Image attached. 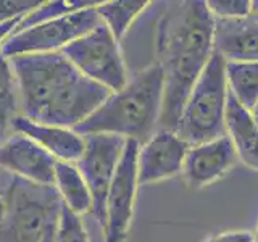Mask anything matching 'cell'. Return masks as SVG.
<instances>
[{
    "label": "cell",
    "mask_w": 258,
    "mask_h": 242,
    "mask_svg": "<svg viewBox=\"0 0 258 242\" xmlns=\"http://www.w3.org/2000/svg\"><path fill=\"white\" fill-rule=\"evenodd\" d=\"M12 133L29 137L58 161H67V163L76 165L86 147L84 136L78 134L75 129L36 123L23 115H18L13 119Z\"/></svg>",
    "instance_id": "obj_13"
},
{
    "label": "cell",
    "mask_w": 258,
    "mask_h": 242,
    "mask_svg": "<svg viewBox=\"0 0 258 242\" xmlns=\"http://www.w3.org/2000/svg\"><path fill=\"white\" fill-rule=\"evenodd\" d=\"M215 18L207 2H168L157 24V63L165 78L158 129L174 131L194 84L215 53Z\"/></svg>",
    "instance_id": "obj_1"
},
{
    "label": "cell",
    "mask_w": 258,
    "mask_h": 242,
    "mask_svg": "<svg viewBox=\"0 0 258 242\" xmlns=\"http://www.w3.org/2000/svg\"><path fill=\"white\" fill-rule=\"evenodd\" d=\"M226 134L229 136L237 158L258 171V128L250 111L237 103L229 92L226 105Z\"/></svg>",
    "instance_id": "obj_15"
},
{
    "label": "cell",
    "mask_w": 258,
    "mask_h": 242,
    "mask_svg": "<svg viewBox=\"0 0 258 242\" xmlns=\"http://www.w3.org/2000/svg\"><path fill=\"white\" fill-rule=\"evenodd\" d=\"M248 111H250V116H252V119H253V123H255L256 128H258V102H256Z\"/></svg>",
    "instance_id": "obj_26"
},
{
    "label": "cell",
    "mask_w": 258,
    "mask_h": 242,
    "mask_svg": "<svg viewBox=\"0 0 258 242\" xmlns=\"http://www.w3.org/2000/svg\"><path fill=\"white\" fill-rule=\"evenodd\" d=\"M84 142L86 147L76 166L91 191V213L102 226L105 220V200L123 157L126 139L111 134H86Z\"/></svg>",
    "instance_id": "obj_8"
},
{
    "label": "cell",
    "mask_w": 258,
    "mask_h": 242,
    "mask_svg": "<svg viewBox=\"0 0 258 242\" xmlns=\"http://www.w3.org/2000/svg\"><path fill=\"white\" fill-rule=\"evenodd\" d=\"M53 242H91L83 218L73 213L64 205L61 207L58 223H56Z\"/></svg>",
    "instance_id": "obj_21"
},
{
    "label": "cell",
    "mask_w": 258,
    "mask_h": 242,
    "mask_svg": "<svg viewBox=\"0 0 258 242\" xmlns=\"http://www.w3.org/2000/svg\"><path fill=\"white\" fill-rule=\"evenodd\" d=\"M165 78L161 67L153 62L110 97L91 116L75 128L81 136L111 134L126 141L145 142L158 129L163 105Z\"/></svg>",
    "instance_id": "obj_3"
},
{
    "label": "cell",
    "mask_w": 258,
    "mask_h": 242,
    "mask_svg": "<svg viewBox=\"0 0 258 242\" xmlns=\"http://www.w3.org/2000/svg\"><path fill=\"white\" fill-rule=\"evenodd\" d=\"M252 15H258V0H252Z\"/></svg>",
    "instance_id": "obj_27"
},
{
    "label": "cell",
    "mask_w": 258,
    "mask_h": 242,
    "mask_svg": "<svg viewBox=\"0 0 258 242\" xmlns=\"http://www.w3.org/2000/svg\"><path fill=\"white\" fill-rule=\"evenodd\" d=\"M18 115H21L18 81L10 58L0 52V144L12 134V123Z\"/></svg>",
    "instance_id": "obj_17"
},
{
    "label": "cell",
    "mask_w": 258,
    "mask_h": 242,
    "mask_svg": "<svg viewBox=\"0 0 258 242\" xmlns=\"http://www.w3.org/2000/svg\"><path fill=\"white\" fill-rule=\"evenodd\" d=\"M55 189L63 205L73 213L83 216L92 210V196L83 174L75 163L56 161L55 166Z\"/></svg>",
    "instance_id": "obj_16"
},
{
    "label": "cell",
    "mask_w": 258,
    "mask_h": 242,
    "mask_svg": "<svg viewBox=\"0 0 258 242\" xmlns=\"http://www.w3.org/2000/svg\"><path fill=\"white\" fill-rule=\"evenodd\" d=\"M61 53L86 78L111 92H116L127 84L129 76L119 40H116L103 23L67 45Z\"/></svg>",
    "instance_id": "obj_6"
},
{
    "label": "cell",
    "mask_w": 258,
    "mask_h": 242,
    "mask_svg": "<svg viewBox=\"0 0 258 242\" xmlns=\"http://www.w3.org/2000/svg\"><path fill=\"white\" fill-rule=\"evenodd\" d=\"M18 81L21 115L36 123L75 129L111 91L86 78L61 52L10 58Z\"/></svg>",
    "instance_id": "obj_2"
},
{
    "label": "cell",
    "mask_w": 258,
    "mask_h": 242,
    "mask_svg": "<svg viewBox=\"0 0 258 242\" xmlns=\"http://www.w3.org/2000/svg\"><path fill=\"white\" fill-rule=\"evenodd\" d=\"M253 239H255V242H258V224H256V229H255V234H253Z\"/></svg>",
    "instance_id": "obj_30"
},
{
    "label": "cell",
    "mask_w": 258,
    "mask_h": 242,
    "mask_svg": "<svg viewBox=\"0 0 258 242\" xmlns=\"http://www.w3.org/2000/svg\"><path fill=\"white\" fill-rule=\"evenodd\" d=\"M226 105V60L215 52L187 95L174 129L176 134L189 147L224 136Z\"/></svg>",
    "instance_id": "obj_5"
},
{
    "label": "cell",
    "mask_w": 258,
    "mask_h": 242,
    "mask_svg": "<svg viewBox=\"0 0 258 242\" xmlns=\"http://www.w3.org/2000/svg\"><path fill=\"white\" fill-rule=\"evenodd\" d=\"M213 47L226 62H258V18L215 20Z\"/></svg>",
    "instance_id": "obj_14"
},
{
    "label": "cell",
    "mask_w": 258,
    "mask_h": 242,
    "mask_svg": "<svg viewBox=\"0 0 258 242\" xmlns=\"http://www.w3.org/2000/svg\"><path fill=\"white\" fill-rule=\"evenodd\" d=\"M207 8L215 20H239L252 15V0H208Z\"/></svg>",
    "instance_id": "obj_22"
},
{
    "label": "cell",
    "mask_w": 258,
    "mask_h": 242,
    "mask_svg": "<svg viewBox=\"0 0 258 242\" xmlns=\"http://www.w3.org/2000/svg\"><path fill=\"white\" fill-rule=\"evenodd\" d=\"M205 242H255L253 234L248 231H228L208 237Z\"/></svg>",
    "instance_id": "obj_24"
},
{
    "label": "cell",
    "mask_w": 258,
    "mask_h": 242,
    "mask_svg": "<svg viewBox=\"0 0 258 242\" xmlns=\"http://www.w3.org/2000/svg\"><path fill=\"white\" fill-rule=\"evenodd\" d=\"M253 16H256V18H258V15H253Z\"/></svg>",
    "instance_id": "obj_31"
},
{
    "label": "cell",
    "mask_w": 258,
    "mask_h": 242,
    "mask_svg": "<svg viewBox=\"0 0 258 242\" xmlns=\"http://www.w3.org/2000/svg\"><path fill=\"white\" fill-rule=\"evenodd\" d=\"M95 7L83 8L61 18L10 34L0 44V52L8 58L18 55L61 52L67 45L102 24Z\"/></svg>",
    "instance_id": "obj_7"
},
{
    "label": "cell",
    "mask_w": 258,
    "mask_h": 242,
    "mask_svg": "<svg viewBox=\"0 0 258 242\" xmlns=\"http://www.w3.org/2000/svg\"><path fill=\"white\" fill-rule=\"evenodd\" d=\"M237 153L228 134L189 147L182 176L189 189H204L228 174L237 163Z\"/></svg>",
    "instance_id": "obj_12"
},
{
    "label": "cell",
    "mask_w": 258,
    "mask_h": 242,
    "mask_svg": "<svg viewBox=\"0 0 258 242\" xmlns=\"http://www.w3.org/2000/svg\"><path fill=\"white\" fill-rule=\"evenodd\" d=\"M189 145L176 131L157 129L137 152V181L147 186L174 177L182 173Z\"/></svg>",
    "instance_id": "obj_10"
},
{
    "label": "cell",
    "mask_w": 258,
    "mask_h": 242,
    "mask_svg": "<svg viewBox=\"0 0 258 242\" xmlns=\"http://www.w3.org/2000/svg\"><path fill=\"white\" fill-rule=\"evenodd\" d=\"M56 161L53 155L23 134L12 133L0 144V168L24 181L53 186Z\"/></svg>",
    "instance_id": "obj_11"
},
{
    "label": "cell",
    "mask_w": 258,
    "mask_h": 242,
    "mask_svg": "<svg viewBox=\"0 0 258 242\" xmlns=\"http://www.w3.org/2000/svg\"><path fill=\"white\" fill-rule=\"evenodd\" d=\"M20 21H21V18H16V20H10L4 24H0V44H2L4 40L12 34V32L15 31V28L18 26Z\"/></svg>",
    "instance_id": "obj_25"
},
{
    "label": "cell",
    "mask_w": 258,
    "mask_h": 242,
    "mask_svg": "<svg viewBox=\"0 0 258 242\" xmlns=\"http://www.w3.org/2000/svg\"><path fill=\"white\" fill-rule=\"evenodd\" d=\"M0 242H42L55 231L63 202L55 186H40L12 176L4 192Z\"/></svg>",
    "instance_id": "obj_4"
},
{
    "label": "cell",
    "mask_w": 258,
    "mask_h": 242,
    "mask_svg": "<svg viewBox=\"0 0 258 242\" xmlns=\"http://www.w3.org/2000/svg\"><path fill=\"white\" fill-rule=\"evenodd\" d=\"M53 236H55V231H52L50 234H47V237L42 242H53Z\"/></svg>",
    "instance_id": "obj_28"
},
{
    "label": "cell",
    "mask_w": 258,
    "mask_h": 242,
    "mask_svg": "<svg viewBox=\"0 0 258 242\" xmlns=\"http://www.w3.org/2000/svg\"><path fill=\"white\" fill-rule=\"evenodd\" d=\"M228 92L245 110L258 102V62H226Z\"/></svg>",
    "instance_id": "obj_18"
},
{
    "label": "cell",
    "mask_w": 258,
    "mask_h": 242,
    "mask_svg": "<svg viewBox=\"0 0 258 242\" xmlns=\"http://www.w3.org/2000/svg\"><path fill=\"white\" fill-rule=\"evenodd\" d=\"M149 5L150 2L147 0H111V2H99L95 8L102 23L110 29L116 40H121L134 20Z\"/></svg>",
    "instance_id": "obj_19"
},
{
    "label": "cell",
    "mask_w": 258,
    "mask_h": 242,
    "mask_svg": "<svg viewBox=\"0 0 258 242\" xmlns=\"http://www.w3.org/2000/svg\"><path fill=\"white\" fill-rule=\"evenodd\" d=\"M97 4L99 2H91V0H50V2H40L39 7H36L32 12L23 16L12 34L31 29L47 21L61 18V16L83 10V8L95 7Z\"/></svg>",
    "instance_id": "obj_20"
},
{
    "label": "cell",
    "mask_w": 258,
    "mask_h": 242,
    "mask_svg": "<svg viewBox=\"0 0 258 242\" xmlns=\"http://www.w3.org/2000/svg\"><path fill=\"white\" fill-rule=\"evenodd\" d=\"M139 142L126 141L116 174L105 200V220L102 224L105 242H126L131 231L137 189V152Z\"/></svg>",
    "instance_id": "obj_9"
},
{
    "label": "cell",
    "mask_w": 258,
    "mask_h": 242,
    "mask_svg": "<svg viewBox=\"0 0 258 242\" xmlns=\"http://www.w3.org/2000/svg\"><path fill=\"white\" fill-rule=\"evenodd\" d=\"M39 5V0H0V24L23 18Z\"/></svg>",
    "instance_id": "obj_23"
},
{
    "label": "cell",
    "mask_w": 258,
    "mask_h": 242,
    "mask_svg": "<svg viewBox=\"0 0 258 242\" xmlns=\"http://www.w3.org/2000/svg\"><path fill=\"white\" fill-rule=\"evenodd\" d=\"M4 210H5V205H4V199L0 197V220H2V216H4Z\"/></svg>",
    "instance_id": "obj_29"
}]
</instances>
